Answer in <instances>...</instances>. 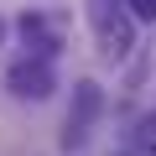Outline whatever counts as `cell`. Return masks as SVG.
<instances>
[{"mask_svg":"<svg viewBox=\"0 0 156 156\" xmlns=\"http://www.w3.org/2000/svg\"><path fill=\"white\" fill-rule=\"evenodd\" d=\"M89 21H94V42H99V52H104L109 62L130 57V47H135V16H130V5L89 0Z\"/></svg>","mask_w":156,"mask_h":156,"instance_id":"cell-1","label":"cell"},{"mask_svg":"<svg viewBox=\"0 0 156 156\" xmlns=\"http://www.w3.org/2000/svg\"><path fill=\"white\" fill-rule=\"evenodd\" d=\"M99 115H104V89L94 78L73 83V109H68V125H62V151H83V140H89Z\"/></svg>","mask_w":156,"mask_h":156,"instance_id":"cell-2","label":"cell"},{"mask_svg":"<svg viewBox=\"0 0 156 156\" xmlns=\"http://www.w3.org/2000/svg\"><path fill=\"white\" fill-rule=\"evenodd\" d=\"M5 89H11V99H21V104L52 99V89H57L52 57H21V62H11V68H5Z\"/></svg>","mask_w":156,"mask_h":156,"instance_id":"cell-3","label":"cell"},{"mask_svg":"<svg viewBox=\"0 0 156 156\" xmlns=\"http://www.w3.org/2000/svg\"><path fill=\"white\" fill-rule=\"evenodd\" d=\"M21 42L31 47L26 57H52V52L62 47V37H57V26H52L47 16H37V11H26V16H21Z\"/></svg>","mask_w":156,"mask_h":156,"instance_id":"cell-4","label":"cell"},{"mask_svg":"<svg viewBox=\"0 0 156 156\" xmlns=\"http://www.w3.org/2000/svg\"><path fill=\"white\" fill-rule=\"evenodd\" d=\"M130 151H135V156H156V115H140V120H135Z\"/></svg>","mask_w":156,"mask_h":156,"instance_id":"cell-5","label":"cell"},{"mask_svg":"<svg viewBox=\"0 0 156 156\" xmlns=\"http://www.w3.org/2000/svg\"><path fill=\"white\" fill-rule=\"evenodd\" d=\"M135 21H156V0H125Z\"/></svg>","mask_w":156,"mask_h":156,"instance_id":"cell-6","label":"cell"},{"mask_svg":"<svg viewBox=\"0 0 156 156\" xmlns=\"http://www.w3.org/2000/svg\"><path fill=\"white\" fill-rule=\"evenodd\" d=\"M0 37H5V21H0Z\"/></svg>","mask_w":156,"mask_h":156,"instance_id":"cell-7","label":"cell"}]
</instances>
